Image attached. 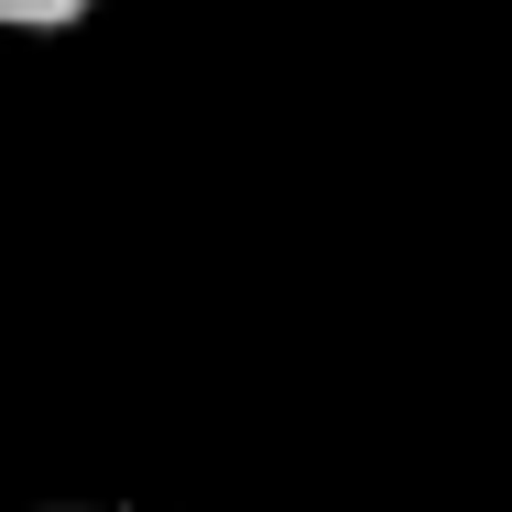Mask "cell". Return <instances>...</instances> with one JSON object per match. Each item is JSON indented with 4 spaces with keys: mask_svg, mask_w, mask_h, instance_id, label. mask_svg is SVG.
Returning <instances> with one entry per match:
<instances>
[{
    "mask_svg": "<svg viewBox=\"0 0 512 512\" xmlns=\"http://www.w3.org/2000/svg\"><path fill=\"white\" fill-rule=\"evenodd\" d=\"M88 11H109V0H0V33H66Z\"/></svg>",
    "mask_w": 512,
    "mask_h": 512,
    "instance_id": "6da1fadb",
    "label": "cell"
},
{
    "mask_svg": "<svg viewBox=\"0 0 512 512\" xmlns=\"http://www.w3.org/2000/svg\"><path fill=\"white\" fill-rule=\"evenodd\" d=\"M44 512H99V502H44Z\"/></svg>",
    "mask_w": 512,
    "mask_h": 512,
    "instance_id": "7a4b0ae2",
    "label": "cell"
}]
</instances>
